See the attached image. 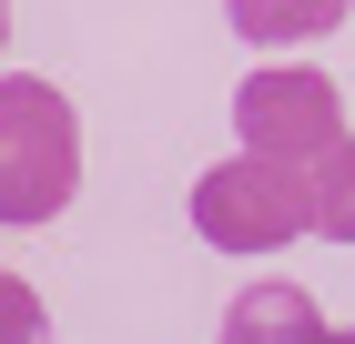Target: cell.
I'll list each match as a JSON object with an SVG mask.
<instances>
[{
    "label": "cell",
    "instance_id": "cell-1",
    "mask_svg": "<svg viewBox=\"0 0 355 344\" xmlns=\"http://www.w3.org/2000/svg\"><path fill=\"white\" fill-rule=\"evenodd\" d=\"M82 192V111L41 71H0V223H61Z\"/></svg>",
    "mask_w": 355,
    "mask_h": 344
},
{
    "label": "cell",
    "instance_id": "cell-2",
    "mask_svg": "<svg viewBox=\"0 0 355 344\" xmlns=\"http://www.w3.org/2000/svg\"><path fill=\"white\" fill-rule=\"evenodd\" d=\"M193 233L214 253H284L304 233V172L295 162H264V152H234L193 183Z\"/></svg>",
    "mask_w": 355,
    "mask_h": 344
},
{
    "label": "cell",
    "instance_id": "cell-3",
    "mask_svg": "<svg viewBox=\"0 0 355 344\" xmlns=\"http://www.w3.org/2000/svg\"><path fill=\"white\" fill-rule=\"evenodd\" d=\"M335 132H345V91H335L315 61H264V71L234 81V142H244V152L304 172Z\"/></svg>",
    "mask_w": 355,
    "mask_h": 344
},
{
    "label": "cell",
    "instance_id": "cell-4",
    "mask_svg": "<svg viewBox=\"0 0 355 344\" xmlns=\"http://www.w3.org/2000/svg\"><path fill=\"white\" fill-rule=\"evenodd\" d=\"M214 344H325V304H315V293L304 284H244L234 293V314H223V334Z\"/></svg>",
    "mask_w": 355,
    "mask_h": 344
},
{
    "label": "cell",
    "instance_id": "cell-5",
    "mask_svg": "<svg viewBox=\"0 0 355 344\" xmlns=\"http://www.w3.org/2000/svg\"><path fill=\"white\" fill-rule=\"evenodd\" d=\"M345 10L355 0H223L234 41H254V51H304V41L345 30Z\"/></svg>",
    "mask_w": 355,
    "mask_h": 344
},
{
    "label": "cell",
    "instance_id": "cell-6",
    "mask_svg": "<svg viewBox=\"0 0 355 344\" xmlns=\"http://www.w3.org/2000/svg\"><path fill=\"white\" fill-rule=\"evenodd\" d=\"M304 233L355 243V132H335L325 152L304 162Z\"/></svg>",
    "mask_w": 355,
    "mask_h": 344
},
{
    "label": "cell",
    "instance_id": "cell-7",
    "mask_svg": "<svg viewBox=\"0 0 355 344\" xmlns=\"http://www.w3.org/2000/svg\"><path fill=\"white\" fill-rule=\"evenodd\" d=\"M0 344H51V304L21 273H0Z\"/></svg>",
    "mask_w": 355,
    "mask_h": 344
},
{
    "label": "cell",
    "instance_id": "cell-8",
    "mask_svg": "<svg viewBox=\"0 0 355 344\" xmlns=\"http://www.w3.org/2000/svg\"><path fill=\"white\" fill-rule=\"evenodd\" d=\"M0 41H10V0H0Z\"/></svg>",
    "mask_w": 355,
    "mask_h": 344
},
{
    "label": "cell",
    "instance_id": "cell-9",
    "mask_svg": "<svg viewBox=\"0 0 355 344\" xmlns=\"http://www.w3.org/2000/svg\"><path fill=\"white\" fill-rule=\"evenodd\" d=\"M325 344H355V334H335V324H325Z\"/></svg>",
    "mask_w": 355,
    "mask_h": 344
}]
</instances>
